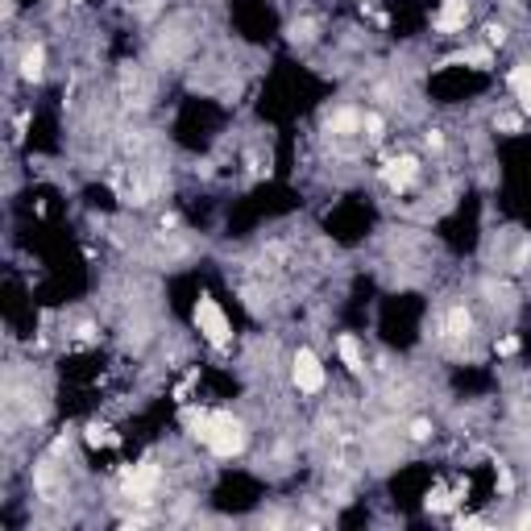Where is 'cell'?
<instances>
[{"label":"cell","instance_id":"4","mask_svg":"<svg viewBox=\"0 0 531 531\" xmlns=\"http://www.w3.org/2000/svg\"><path fill=\"white\" fill-rule=\"evenodd\" d=\"M465 21H469V0H444L440 13L432 17V30L436 34H461Z\"/></svg>","mask_w":531,"mask_h":531},{"label":"cell","instance_id":"5","mask_svg":"<svg viewBox=\"0 0 531 531\" xmlns=\"http://www.w3.org/2000/svg\"><path fill=\"white\" fill-rule=\"evenodd\" d=\"M336 353H341V362L353 370V374H362L365 370V349H362V341H357L353 333H341L336 336Z\"/></svg>","mask_w":531,"mask_h":531},{"label":"cell","instance_id":"3","mask_svg":"<svg viewBox=\"0 0 531 531\" xmlns=\"http://www.w3.org/2000/svg\"><path fill=\"white\" fill-rule=\"evenodd\" d=\"M382 179H386V188H391V191H407L415 179H420V158L403 154V158H394V162H386Z\"/></svg>","mask_w":531,"mask_h":531},{"label":"cell","instance_id":"2","mask_svg":"<svg viewBox=\"0 0 531 531\" xmlns=\"http://www.w3.org/2000/svg\"><path fill=\"white\" fill-rule=\"evenodd\" d=\"M291 382H295V391H304V394H320L328 382L324 362H320L312 349H299V353L291 357Z\"/></svg>","mask_w":531,"mask_h":531},{"label":"cell","instance_id":"8","mask_svg":"<svg viewBox=\"0 0 531 531\" xmlns=\"http://www.w3.org/2000/svg\"><path fill=\"white\" fill-rule=\"evenodd\" d=\"M71 5H83V0H71Z\"/></svg>","mask_w":531,"mask_h":531},{"label":"cell","instance_id":"7","mask_svg":"<svg viewBox=\"0 0 531 531\" xmlns=\"http://www.w3.org/2000/svg\"><path fill=\"white\" fill-rule=\"evenodd\" d=\"M519 527H531V511H523V515H519Z\"/></svg>","mask_w":531,"mask_h":531},{"label":"cell","instance_id":"1","mask_svg":"<svg viewBox=\"0 0 531 531\" xmlns=\"http://www.w3.org/2000/svg\"><path fill=\"white\" fill-rule=\"evenodd\" d=\"M196 328L217 344V349H225V344L233 341V324H228L225 307H220L217 299H208V295H199V304H196Z\"/></svg>","mask_w":531,"mask_h":531},{"label":"cell","instance_id":"6","mask_svg":"<svg viewBox=\"0 0 531 531\" xmlns=\"http://www.w3.org/2000/svg\"><path fill=\"white\" fill-rule=\"evenodd\" d=\"M21 79H25V83H38L42 75H46V50L42 46H25L21 50Z\"/></svg>","mask_w":531,"mask_h":531}]
</instances>
